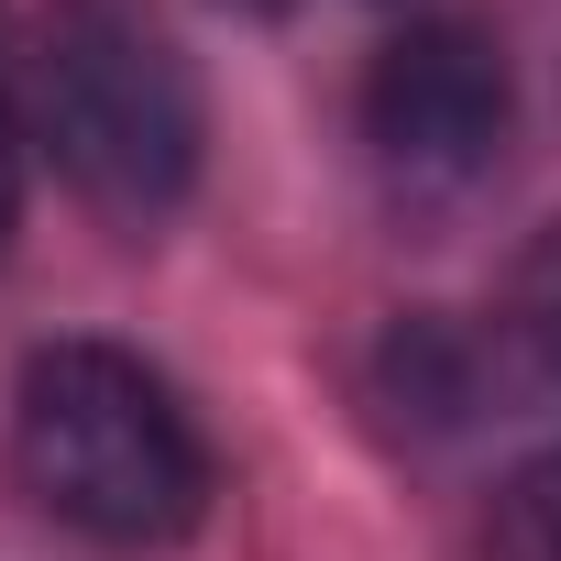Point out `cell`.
Returning <instances> with one entry per match:
<instances>
[{
    "instance_id": "obj_1",
    "label": "cell",
    "mask_w": 561,
    "mask_h": 561,
    "mask_svg": "<svg viewBox=\"0 0 561 561\" xmlns=\"http://www.w3.org/2000/svg\"><path fill=\"white\" fill-rule=\"evenodd\" d=\"M12 473L100 550H165L209 506V440L122 342H45L12 386Z\"/></svg>"
},
{
    "instance_id": "obj_2",
    "label": "cell",
    "mask_w": 561,
    "mask_h": 561,
    "mask_svg": "<svg viewBox=\"0 0 561 561\" xmlns=\"http://www.w3.org/2000/svg\"><path fill=\"white\" fill-rule=\"evenodd\" d=\"M34 144L111 220H165L198 187V78L144 0H56L23 67Z\"/></svg>"
},
{
    "instance_id": "obj_3",
    "label": "cell",
    "mask_w": 561,
    "mask_h": 561,
    "mask_svg": "<svg viewBox=\"0 0 561 561\" xmlns=\"http://www.w3.org/2000/svg\"><path fill=\"white\" fill-rule=\"evenodd\" d=\"M506 122H517V89H506V56L473 23H408L364 78V144L419 198L473 187L506 154Z\"/></svg>"
},
{
    "instance_id": "obj_4",
    "label": "cell",
    "mask_w": 561,
    "mask_h": 561,
    "mask_svg": "<svg viewBox=\"0 0 561 561\" xmlns=\"http://www.w3.org/2000/svg\"><path fill=\"white\" fill-rule=\"evenodd\" d=\"M506 561H561V451L506 495Z\"/></svg>"
},
{
    "instance_id": "obj_5",
    "label": "cell",
    "mask_w": 561,
    "mask_h": 561,
    "mask_svg": "<svg viewBox=\"0 0 561 561\" xmlns=\"http://www.w3.org/2000/svg\"><path fill=\"white\" fill-rule=\"evenodd\" d=\"M517 298H528V331L561 353V220L539 231V253H528V275H517Z\"/></svg>"
},
{
    "instance_id": "obj_6",
    "label": "cell",
    "mask_w": 561,
    "mask_h": 561,
    "mask_svg": "<svg viewBox=\"0 0 561 561\" xmlns=\"http://www.w3.org/2000/svg\"><path fill=\"white\" fill-rule=\"evenodd\" d=\"M12 209H23V154H12V111H0V242H12Z\"/></svg>"
}]
</instances>
